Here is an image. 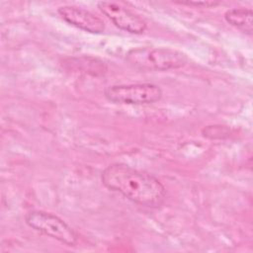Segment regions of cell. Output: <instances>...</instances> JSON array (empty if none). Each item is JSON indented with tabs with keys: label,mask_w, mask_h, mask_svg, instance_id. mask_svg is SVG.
Here are the masks:
<instances>
[{
	"label": "cell",
	"mask_w": 253,
	"mask_h": 253,
	"mask_svg": "<svg viewBox=\"0 0 253 253\" xmlns=\"http://www.w3.org/2000/svg\"><path fill=\"white\" fill-rule=\"evenodd\" d=\"M101 181L107 189L142 207L158 208L165 201L166 189L156 177L124 163L107 166L101 174Z\"/></svg>",
	"instance_id": "1"
},
{
	"label": "cell",
	"mask_w": 253,
	"mask_h": 253,
	"mask_svg": "<svg viewBox=\"0 0 253 253\" xmlns=\"http://www.w3.org/2000/svg\"><path fill=\"white\" fill-rule=\"evenodd\" d=\"M126 61L141 70L167 71L181 68L188 62V56L177 49L168 47H136L126 54Z\"/></svg>",
	"instance_id": "2"
},
{
	"label": "cell",
	"mask_w": 253,
	"mask_h": 253,
	"mask_svg": "<svg viewBox=\"0 0 253 253\" xmlns=\"http://www.w3.org/2000/svg\"><path fill=\"white\" fill-rule=\"evenodd\" d=\"M28 226L67 246H74L78 241L76 231L59 216L44 211H30L25 214Z\"/></svg>",
	"instance_id": "3"
},
{
	"label": "cell",
	"mask_w": 253,
	"mask_h": 253,
	"mask_svg": "<svg viewBox=\"0 0 253 253\" xmlns=\"http://www.w3.org/2000/svg\"><path fill=\"white\" fill-rule=\"evenodd\" d=\"M162 90L152 83L120 84L108 86L104 90L105 98L115 104L149 105L162 98Z\"/></svg>",
	"instance_id": "4"
},
{
	"label": "cell",
	"mask_w": 253,
	"mask_h": 253,
	"mask_svg": "<svg viewBox=\"0 0 253 253\" xmlns=\"http://www.w3.org/2000/svg\"><path fill=\"white\" fill-rule=\"evenodd\" d=\"M97 5L99 10L119 29L134 35L145 32L146 22L127 8L115 2L106 1L99 2Z\"/></svg>",
	"instance_id": "5"
},
{
	"label": "cell",
	"mask_w": 253,
	"mask_h": 253,
	"mask_svg": "<svg viewBox=\"0 0 253 253\" xmlns=\"http://www.w3.org/2000/svg\"><path fill=\"white\" fill-rule=\"evenodd\" d=\"M60 17L69 25L91 34H101L105 31V23L94 13L81 7L65 5L57 9Z\"/></svg>",
	"instance_id": "6"
},
{
	"label": "cell",
	"mask_w": 253,
	"mask_h": 253,
	"mask_svg": "<svg viewBox=\"0 0 253 253\" xmlns=\"http://www.w3.org/2000/svg\"><path fill=\"white\" fill-rule=\"evenodd\" d=\"M224 20L240 32L252 36L253 34V14L250 8L239 7L227 10L224 13Z\"/></svg>",
	"instance_id": "7"
},
{
	"label": "cell",
	"mask_w": 253,
	"mask_h": 253,
	"mask_svg": "<svg viewBox=\"0 0 253 253\" xmlns=\"http://www.w3.org/2000/svg\"><path fill=\"white\" fill-rule=\"evenodd\" d=\"M202 133L205 137L211 139L225 138L229 135V128L223 126H208L203 128Z\"/></svg>",
	"instance_id": "8"
},
{
	"label": "cell",
	"mask_w": 253,
	"mask_h": 253,
	"mask_svg": "<svg viewBox=\"0 0 253 253\" xmlns=\"http://www.w3.org/2000/svg\"><path fill=\"white\" fill-rule=\"evenodd\" d=\"M182 5H188V6H195V7H204V8H211L217 6L220 4V2H213V1H204V2H193V1H187V2H177Z\"/></svg>",
	"instance_id": "9"
}]
</instances>
